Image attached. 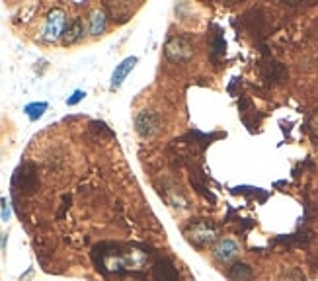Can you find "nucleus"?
<instances>
[{
	"instance_id": "obj_4",
	"label": "nucleus",
	"mask_w": 318,
	"mask_h": 281,
	"mask_svg": "<svg viewBox=\"0 0 318 281\" xmlns=\"http://www.w3.org/2000/svg\"><path fill=\"white\" fill-rule=\"evenodd\" d=\"M47 110V104L45 102H39V104H29V106H25V114L29 116V119H39V117L43 116V112Z\"/></svg>"
},
{
	"instance_id": "obj_3",
	"label": "nucleus",
	"mask_w": 318,
	"mask_h": 281,
	"mask_svg": "<svg viewBox=\"0 0 318 281\" xmlns=\"http://www.w3.org/2000/svg\"><path fill=\"white\" fill-rule=\"evenodd\" d=\"M236 252H238V246H236V242L230 240V238H225V240L215 248V256L219 258V260H230V258L236 256Z\"/></svg>"
},
{
	"instance_id": "obj_2",
	"label": "nucleus",
	"mask_w": 318,
	"mask_h": 281,
	"mask_svg": "<svg viewBox=\"0 0 318 281\" xmlns=\"http://www.w3.org/2000/svg\"><path fill=\"white\" fill-rule=\"evenodd\" d=\"M228 280L230 281H252L254 280V272H252L250 266L238 262V264L230 266V270H228Z\"/></svg>"
},
{
	"instance_id": "obj_5",
	"label": "nucleus",
	"mask_w": 318,
	"mask_h": 281,
	"mask_svg": "<svg viewBox=\"0 0 318 281\" xmlns=\"http://www.w3.org/2000/svg\"><path fill=\"white\" fill-rule=\"evenodd\" d=\"M82 96H84L82 92H76L74 94V98H70V100H68V106H72V104H76L78 100H82Z\"/></svg>"
},
{
	"instance_id": "obj_1",
	"label": "nucleus",
	"mask_w": 318,
	"mask_h": 281,
	"mask_svg": "<svg viewBox=\"0 0 318 281\" xmlns=\"http://www.w3.org/2000/svg\"><path fill=\"white\" fill-rule=\"evenodd\" d=\"M139 63V59L137 57H127L125 61H121V65L114 70V74H112V88H119L121 84H123V80L127 78V74L131 72V70L135 69V65Z\"/></svg>"
}]
</instances>
